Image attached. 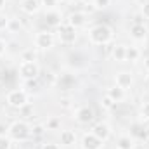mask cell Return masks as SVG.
<instances>
[{"label": "cell", "mask_w": 149, "mask_h": 149, "mask_svg": "<svg viewBox=\"0 0 149 149\" xmlns=\"http://www.w3.org/2000/svg\"><path fill=\"white\" fill-rule=\"evenodd\" d=\"M7 132H9V127L5 123H0V135H7Z\"/></svg>", "instance_id": "obj_33"}, {"label": "cell", "mask_w": 149, "mask_h": 149, "mask_svg": "<svg viewBox=\"0 0 149 149\" xmlns=\"http://www.w3.org/2000/svg\"><path fill=\"white\" fill-rule=\"evenodd\" d=\"M106 95L111 99L114 104H116V102H121V101L127 97L125 90H123V88H120L118 85H113V87H109V88H108V92H106Z\"/></svg>", "instance_id": "obj_15"}, {"label": "cell", "mask_w": 149, "mask_h": 149, "mask_svg": "<svg viewBox=\"0 0 149 149\" xmlns=\"http://www.w3.org/2000/svg\"><path fill=\"white\" fill-rule=\"evenodd\" d=\"M61 106L63 108H70V99H61Z\"/></svg>", "instance_id": "obj_34"}, {"label": "cell", "mask_w": 149, "mask_h": 149, "mask_svg": "<svg viewBox=\"0 0 149 149\" xmlns=\"http://www.w3.org/2000/svg\"><path fill=\"white\" fill-rule=\"evenodd\" d=\"M141 14L146 17V19H149V0L148 2H144L142 3V9H141Z\"/></svg>", "instance_id": "obj_29"}, {"label": "cell", "mask_w": 149, "mask_h": 149, "mask_svg": "<svg viewBox=\"0 0 149 149\" xmlns=\"http://www.w3.org/2000/svg\"><path fill=\"white\" fill-rule=\"evenodd\" d=\"M42 149H61V148H59V144H56V142H45V144L42 146Z\"/></svg>", "instance_id": "obj_31"}, {"label": "cell", "mask_w": 149, "mask_h": 149, "mask_svg": "<svg viewBox=\"0 0 149 149\" xmlns=\"http://www.w3.org/2000/svg\"><path fill=\"white\" fill-rule=\"evenodd\" d=\"M31 61H37V52L33 49H26L21 52V63H31Z\"/></svg>", "instance_id": "obj_20"}, {"label": "cell", "mask_w": 149, "mask_h": 149, "mask_svg": "<svg viewBox=\"0 0 149 149\" xmlns=\"http://www.w3.org/2000/svg\"><path fill=\"white\" fill-rule=\"evenodd\" d=\"M130 37L134 38V40H137V42H142V40H146V37H148V28L144 24H141V23H135L130 28Z\"/></svg>", "instance_id": "obj_14"}, {"label": "cell", "mask_w": 149, "mask_h": 149, "mask_svg": "<svg viewBox=\"0 0 149 149\" xmlns=\"http://www.w3.org/2000/svg\"><path fill=\"white\" fill-rule=\"evenodd\" d=\"M0 149H10V139H9V135H0Z\"/></svg>", "instance_id": "obj_24"}, {"label": "cell", "mask_w": 149, "mask_h": 149, "mask_svg": "<svg viewBox=\"0 0 149 149\" xmlns=\"http://www.w3.org/2000/svg\"><path fill=\"white\" fill-rule=\"evenodd\" d=\"M57 2H59V0H40V3H42L43 7L50 9V10H52V9H54V7L57 5Z\"/></svg>", "instance_id": "obj_25"}, {"label": "cell", "mask_w": 149, "mask_h": 149, "mask_svg": "<svg viewBox=\"0 0 149 149\" xmlns=\"http://www.w3.org/2000/svg\"><path fill=\"white\" fill-rule=\"evenodd\" d=\"M125 52H127L125 45H114V49L111 52V57L114 61H118V63H123L125 61Z\"/></svg>", "instance_id": "obj_18"}, {"label": "cell", "mask_w": 149, "mask_h": 149, "mask_svg": "<svg viewBox=\"0 0 149 149\" xmlns=\"http://www.w3.org/2000/svg\"><path fill=\"white\" fill-rule=\"evenodd\" d=\"M146 83H148V87H149V73H148V76H146Z\"/></svg>", "instance_id": "obj_41"}, {"label": "cell", "mask_w": 149, "mask_h": 149, "mask_svg": "<svg viewBox=\"0 0 149 149\" xmlns=\"http://www.w3.org/2000/svg\"><path fill=\"white\" fill-rule=\"evenodd\" d=\"M101 104H102V108H106V109H111L113 106H114V102H113V101L109 99V97H108V95H104V97H102Z\"/></svg>", "instance_id": "obj_27"}, {"label": "cell", "mask_w": 149, "mask_h": 149, "mask_svg": "<svg viewBox=\"0 0 149 149\" xmlns=\"http://www.w3.org/2000/svg\"><path fill=\"white\" fill-rule=\"evenodd\" d=\"M19 111H21V114H23V116H26V114H30V113L33 111V108H31L30 104H26V106H23Z\"/></svg>", "instance_id": "obj_32"}, {"label": "cell", "mask_w": 149, "mask_h": 149, "mask_svg": "<svg viewBox=\"0 0 149 149\" xmlns=\"http://www.w3.org/2000/svg\"><path fill=\"white\" fill-rule=\"evenodd\" d=\"M70 26H73L74 30H78V28H81V26H85V23H87V16L83 14V12H80V10H74L71 12L70 16H68V21H66Z\"/></svg>", "instance_id": "obj_10"}, {"label": "cell", "mask_w": 149, "mask_h": 149, "mask_svg": "<svg viewBox=\"0 0 149 149\" xmlns=\"http://www.w3.org/2000/svg\"><path fill=\"white\" fill-rule=\"evenodd\" d=\"M74 118H76L78 123L87 125V123H90V121L94 120V111H92V108H88V106H81V108L76 111Z\"/></svg>", "instance_id": "obj_11"}, {"label": "cell", "mask_w": 149, "mask_h": 149, "mask_svg": "<svg viewBox=\"0 0 149 149\" xmlns=\"http://www.w3.org/2000/svg\"><path fill=\"white\" fill-rule=\"evenodd\" d=\"M54 42H56V37L50 31H38L37 35H35V45H37L38 49H42V50L52 49Z\"/></svg>", "instance_id": "obj_6"}, {"label": "cell", "mask_w": 149, "mask_h": 149, "mask_svg": "<svg viewBox=\"0 0 149 149\" xmlns=\"http://www.w3.org/2000/svg\"><path fill=\"white\" fill-rule=\"evenodd\" d=\"M19 76L23 80H37L40 76V66H38L37 61H31V63H21L19 64Z\"/></svg>", "instance_id": "obj_4"}, {"label": "cell", "mask_w": 149, "mask_h": 149, "mask_svg": "<svg viewBox=\"0 0 149 149\" xmlns=\"http://www.w3.org/2000/svg\"><path fill=\"white\" fill-rule=\"evenodd\" d=\"M3 50H5V45H3V42H2V40H0V56H2V54H3Z\"/></svg>", "instance_id": "obj_35"}, {"label": "cell", "mask_w": 149, "mask_h": 149, "mask_svg": "<svg viewBox=\"0 0 149 149\" xmlns=\"http://www.w3.org/2000/svg\"><path fill=\"white\" fill-rule=\"evenodd\" d=\"M141 118L142 120H149V102L142 104V108H141Z\"/></svg>", "instance_id": "obj_26"}, {"label": "cell", "mask_w": 149, "mask_h": 149, "mask_svg": "<svg viewBox=\"0 0 149 149\" xmlns=\"http://www.w3.org/2000/svg\"><path fill=\"white\" fill-rule=\"evenodd\" d=\"M114 81H116V85L120 88L127 90V88H130L134 85V74L130 73V71H120V73H116Z\"/></svg>", "instance_id": "obj_8"}, {"label": "cell", "mask_w": 149, "mask_h": 149, "mask_svg": "<svg viewBox=\"0 0 149 149\" xmlns=\"http://www.w3.org/2000/svg\"><path fill=\"white\" fill-rule=\"evenodd\" d=\"M76 142V134L73 130H63L61 132V144L63 146H73Z\"/></svg>", "instance_id": "obj_16"}, {"label": "cell", "mask_w": 149, "mask_h": 149, "mask_svg": "<svg viewBox=\"0 0 149 149\" xmlns=\"http://www.w3.org/2000/svg\"><path fill=\"white\" fill-rule=\"evenodd\" d=\"M3 7H5V0H0V10H2Z\"/></svg>", "instance_id": "obj_37"}, {"label": "cell", "mask_w": 149, "mask_h": 149, "mask_svg": "<svg viewBox=\"0 0 149 149\" xmlns=\"http://www.w3.org/2000/svg\"><path fill=\"white\" fill-rule=\"evenodd\" d=\"M88 38L94 45H106L113 40V30L108 24H95L88 31Z\"/></svg>", "instance_id": "obj_1"}, {"label": "cell", "mask_w": 149, "mask_h": 149, "mask_svg": "<svg viewBox=\"0 0 149 149\" xmlns=\"http://www.w3.org/2000/svg\"><path fill=\"white\" fill-rule=\"evenodd\" d=\"M7 135H9V139H12V141H19V142H23V141H26V139L31 135V127H30L26 121H23V120L14 121V123L9 127Z\"/></svg>", "instance_id": "obj_2"}, {"label": "cell", "mask_w": 149, "mask_h": 149, "mask_svg": "<svg viewBox=\"0 0 149 149\" xmlns=\"http://www.w3.org/2000/svg\"><path fill=\"white\" fill-rule=\"evenodd\" d=\"M134 139L130 135H120L116 141V148L118 149H134Z\"/></svg>", "instance_id": "obj_17"}, {"label": "cell", "mask_w": 149, "mask_h": 149, "mask_svg": "<svg viewBox=\"0 0 149 149\" xmlns=\"http://www.w3.org/2000/svg\"><path fill=\"white\" fill-rule=\"evenodd\" d=\"M70 2H71V3H80L81 0H70Z\"/></svg>", "instance_id": "obj_40"}, {"label": "cell", "mask_w": 149, "mask_h": 149, "mask_svg": "<svg viewBox=\"0 0 149 149\" xmlns=\"http://www.w3.org/2000/svg\"><path fill=\"white\" fill-rule=\"evenodd\" d=\"M2 81H3V71L0 70V83H2Z\"/></svg>", "instance_id": "obj_38"}, {"label": "cell", "mask_w": 149, "mask_h": 149, "mask_svg": "<svg viewBox=\"0 0 149 149\" xmlns=\"http://www.w3.org/2000/svg\"><path fill=\"white\" fill-rule=\"evenodd\" d=\"M144 66H146V70H148V71H149V57H148V59H146V61H144Z\"/></svg>", "instance_id": "obj_36"}, {"label": "cell", "mask_w": 149, "mask_h": 149, "mask_svg": "<svg viewBox=\"0 0 149 149\" xmlns=\"http://www.w3.org/2000/svg\"><path fill=\"white\" fill-rule=\"evenodd\" d=\"M92 134L97 137V139H101L102 142H106L109 137H111V127L108 125V123H95L94 127H92Z\"/></svg>", "instance_id": "obj_7"}, {"label": "cell", "mask_w": 149, "mask_h": 149, "mask_svg": "<svg viewBox=\"0 0 149 149\" xmlns=\"http://www.w3.org/2000/svg\"><path fill=\"white\" fill-rule=\"evenodd\" d=\"M19 7H21V10H23L24 14L33 16V14H37L38 10H40L42 3H40V0H21Z\"/></svg>", "instance_id": "obj_12"}, {"label": "cell", "mask_w": 149, "mask_h": 149, "mask_svg": "<svg viewBox=\"0 0 149 149\" xmlns=\"http://www.w3.org/2000/svg\"><path fill=\"white\" fill-rule=\"evenodd\" d=\"M116 149H118V148H116Z\"/></svg>", "instance_id": "obj_42"}, {"label": "cell", "mask_w": 149, "mask_h": 149, "mask_svg": "<svg viewBox=\"0 0 149 149\" xmlns=\"http://www.w3.org/2000/svg\"><path fill=\"white\" fill-rule=\"evenodd\" d=\"M9 19H10V17H7V16H3V14H0V30H3V28H7V24H9Z\"/></svg>", "instance_id": "obj_30"}, {"label": "cell", "mask_w": 149, "mask_h": 149, "mask_svg": "<svg viewBox=\"0 0 149 149\" xmlns=\"http://www.w3.org/2000/svg\"><path fill=\"white\" fill-rule=\"evenodd\" d=\"M81 148L83 149H102V141L97 139L92 132L90 134H85L83 139H81Z\"/></svg>", "instance_id": "obj_9"}, {"label": "cell", "mask_w": 149, "mask_h": 149, "mask_svg": "<svg viewBox=\"0 0 149 149\" xmlns=\"http://www.w3.org/2000/svg\"><path fill=\"white\" fill-rule=\"evenodd\" d=\"M109 5H111V0H94L95 9H108Z\"/></svg>", "instance_id": "obj_23"}, {"label": "cell", "mask_w": 149, "mask_h": 149, "mask_svg": "<svg viewBox=\"0 0 149 149\" xmlns=\"http://www.w3.org/2000/svg\"><path fill=\"white\" fill-rule=\"evenodd\" d=\"M76 37H78L76 35V30H74L73 26H70L68 23H64V24H61L57 28V38L61 40V43H66V45L74 43Z\"/></svg>", "instance_id": "obj_5"}, {"label": "cell", "mask_w": 149, "mask_h": 149, "mask_svg": "<svg viewBox=\"0 0 149 149\" xmlns=\"http://www.w3.org/2000/svg\"><path fill=\"white\" fill-rule=\"evenodd\" d=\"M7 30H9L10 33H17V31L21 30V23H19V19H9Z\"/></svg>", "instance_id": "obj_21"}, {"label": "cell", "mask_w": 149, "mask_h": 149, "mask_svg": "<svg viewBox=\"0 0 149 149\" xmlns=\"http://www.w3.org/2000/svg\"><path fill=\"white\" fill-rule=\"evenodd\" d=\"M141 57V50L137 47H127V52H125V61H137Z\"/></svg>", "instance_id": "obj_19"}, {"label": "cell", "mask_w": 149, "mask_h": 149, "mask_svg": "<svg viewBox=\"0 0 149 149\" xmlns=\"http://www.w3.org/2000/svg\"><path fill=\"white\" fill-rule=\"evenodd\" d=\"M7 104L14 109H21L23 106L28 104V94L23 90V88H16V90H10L5 97Z\"/></svg>", "instance_id": "obj_3"}, {"label": "cell", "mask_w": 149, "mask_h": 149, "mask_svg": "<svg viewBox=\"0 0 149 149\" xmlns=\"http://www.w3.org/2000/svg\"><path fill=\"white\" fill-rule=\"evenodd\" d=\"M61 127V121L57 120V118H52V120H49V123H47V130H57Z\"/></svg>", "instance_id": "obj_22"}, {"label": "cell", "mask_w": 149, "mask_h": 149, "mask_svg": "<svg viewBox=\"0 0 149 149\" xmlns=\"http://www.w3.org/2000/svg\"><path fill=\"white\" fill-rule=\"evenodd\" d=\"M45 130H47V128H45L43 125H37V127H33V128H31V134H33V135H37V137H40Z\"/></svg>", "instance_id": "obj_28"}, {"label": "cell", "mask_w": 149, "mask_h": 149, "mask_svg": "<svg viewBox=\"0 0 149 149\" xmlns=\"http://www.w3.org/2000/svg\"><path fill=\"white\" fill-rule=\"evenodd\" d=\"M144 134H146V137H148V139H149V127H148V128H146V130H144Z\"/></svg>", "instance_id": "obj_39"}, {"label": "cell", "mask_w": 149, "mask_h": 149, "mask_svg": "<svg viewBox=\"0 0 149 149\" xmlns=\"http://www.w3.org/2000/svg\"><path fill=\"white\" fill-rule=\"evenodd\" d=\"M45 23H47V26H52V28H59L61 24H63V16H61V12L59 10H47V14H45Z\"/></svg>", "instance_id": "obj_13"}]
</instances>
